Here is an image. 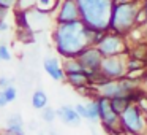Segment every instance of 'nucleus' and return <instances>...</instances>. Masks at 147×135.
Here are the masks:
<instances>
[{
	"instance_id": "7c9ffc66",
	"label": "nucleus",
	"mask_w": 147,
	"mask_h": 135,
	"mask_svg": "<svg viewBox=\"0 0 147 135\" xmlns=\"http://www.w3.org/2000/svg\"><path fill=\"white\" fill-rule=\"evenodd\" d=\"M146 119H147V111H146Z\"/></svg>"
},
{
	"instance_id": "f257e3e1",
	"label": "nucleus",
	"mask_w": 147,
	"mask_h": 135,
	"mask_svg": "<svg viewBox=\"0 0 147 135\" xmlns=\"http://www.w3.org/2000/svg\"><path fill=\"white\" fill-rule=\"evenodd\" d=\"M54 43L55 49L65 59L78 57L81 51L90 46L87 26L82 19L71 21V22H59L54 32Z\"/></svg>"
},
{
	"instance_id": "5701e85b",
	"label": "nucleus",
	"mask_w": 147,
	"mask_h": 135,
	"mask_svg": "<svg viewBox=\"0 0 147 135\" xmlns=\"http://www.w3.org/2000/svg\"><path fill=\"white\" fill-rule=\"evenodd\" d=\"M11 84V80L7 76H0V89H5V87H8Z\"/></svg>"
},
{
	"instance_id": "9b49d317",
	"label": "nucleus",
	"mask_w": 147,
	"mask_h": 135,
	"mask_svg": "<svg viewBox=\"0 0 147 135\" xmlns=\"http://www.w3.org/2000/svg\"><path fill=\"white\" fill-rule=\"evenodd\" d=\"M67 80L76 89H86V87L92 86L89 76L86 75V72H73V73H67Z\"/></svg>"
},
{
	"instance_id": "f03ea898",
	"label": "nucleus",
	"mask_w": 147,
	"mask_h": 135,
	"mask_svg": "<svg viewBox=\"0 0 147 135\" xmlns=\"http://www.w3.org/2000/svg\"><path fill=\"white\" fill-rule=\"evenodd\" d=\"M79 5L81 19L87 27L108 32L114 10V0H76Z\"/></svg>"
},
{
	"instance_id": "9d476101",
	"label": "nucleus",
	"mask_w": 147,
	"mask_h": 135,
	"mask_svg": "<svg viewBox=\"0 0 147 135\" xmlns=\"http://www.w3.org/2000/svg\"><path fill=\"white\" fill-rule=\"evenodd\" d=\"M57 118L68 125H76L81 121V116L78 115L76 108L70 105H62L60 108H57Z\"/></svg>"
},
{
	"instance_id": "0eeeda50",
	"label": "nucleus",
	"mask_w": 147,
	"mask_h": 135,
	"mask_svg": "<svg viewBox=\"0 0 147 135\" xmlns=\"http://www.w3.org/2000/svg\"><path fill=\"white\" fill-rule=\"evenodd\" d=\"M78 59H79L81 64L84 65V68L100 72L101 70V64H103L105 56L100 52V49L96 48L95 45H90V46H87L84 51H81V54L78 56Z\"/></svg>"
},
{
	"instance_id": "393cba45",
	"label": "nucleus",
	"mask_w": 147,
	"mask_h": 135,
	"mask_svg": "<svg viewBox=\"0 0 147 135\" xmlns=\"http://www.w3.org/2000/svg\"><path fill=\"white\" fill-rule=\"evenodd\" d=\"M8 103V100H7V97H5V94H3V91L0 89V108H3L5 105Z\"/></svg>"
},
{
	"instance_id": "6ab92c4d",
	"label": "nucleus",
	"mask_w": 147,
	"mask_h": 135,
	"mask_svg": "<svg viewBox=\"0 0 147 135\" xmlns=\"http://www.w3.org/2000/svg\"><path fill=\"white\" fill-rule=\"evenodd\" d=\"M7 124H14V125H24V121H22V118H21V115H11L10 118H8V121H7Z\"/></svg>"
},
{
	"instance_id": "c85d7f7f",
	"label": "nucleus",
	"mask_w": 147,
	"mask_h": 135,
	"mask_svg": "<svg viewBox=\"0 0 147 135\" xmlns=\"http://www.w3.org/2000/svg\"><path fill=\"white\" fill-rule=\"evenodd\" d=\"M144 10H146V13H147V0H146V3H144Z\"/></svg>"
},
{
	"instance_id": "423d86ee",
	"label": "nucleus",
	"mask_w": 147,
	"mask_h": 135,
	"mask_svg": "<svg viewBox=\"0 0 147 135\" xmlns=\"http://www.w3.org/2000/svg\"><path fill=\"white\" fill-rule=\"evenodd\" d=\"M101 75L108 80H120L128 73L127 68V61L123 59V54L120 56H111L105 57L101 64Z\"/></svg>"
},
{
	"instance_id": "4468645a",
	"label": "nucleus",
	"mask_w": 147,
	"mask_h": 135,
	"mask_svg": "<svg viewBox=\"0 0 147 135\" xmlns=\"http://www.w3.org/2000/svg\"><path fill=\"white\" fill-rule=\"evenodd\" d=\"M63 70L65 73H73V72H84V65L81 64V61L78 57H70V59H65V64H63Z\"/></svg>"
},
{
	"instance_id": "aec40b11",
	"label": "nucleus",
	"mask_w": 147,
	"mask_h": 135,
	"mask_svg": "<svg viewBox=\"0 0 147 135\" xmlns=\"http://www.w3.org/2000/svg\"><path fill=\"white\" fill-rule=\"evenodd\" d=\"M0 59H2V61H10V59H11V54H10L8 46L0 45Z\"/></svg>"
},
{
	"instance_id": "ddd939ff",
	"label": "nucleus",
	"mask_w": 147,
	"mask_h": 135,
	"mask_svg": "<svg viewBox=\"0 0 147 135\" xmlns=\"http://www.w3.org/2000/svg\"><path fill=\"white\" fill-rule=\"evenodd\" d=\"M130 103H131V100H130V97H128V94L111 99V105H112V108H114L115 111L119 113V115H120V113L123 111V110L127 108V106L130 105Z\"/></svg>"
},
{
	"instance_id": "2eb2a0df",
	"label": "nucleus",
	"mask_w": 147,
	"mask_h": 135,
	"mask_svg": "<svg viewBox=\"0 0 147 135\" xmlns=\"http://www.w3.org/2000/svg\"><path fill=\"white\" fill-rule=\"evenodd\" d=\"M87 105V119L89 121H98L100 119V105H98V100H90Z\"/></svg>"
},
{
	"instance_id": "f8f14e48",
	"label": "nucleus",
	"mask_w": 147,
	"mask_h": 135,
	"mask_svg": "<svg viewBox=\"0 0 147 135\" xmlns=\"http://www.w3.org/2000/svg\"><path fill=\"white\" fill-rule=\"evenodd\" d=\"M32 106L35 110H43V108L48 106V95H46L45 91L38 89V91L33 92V95H32Z\"/></svg>"
},
{
	"instance_id": "1a4fd4ad",
	"label": "nucleus",
	"mask_w": 147,
	"mask_h": 135,
	"mask_svg": "<svg viewBox=\"0 0 147 135\" xmlns=\"http://www.w3.org/2000/svg\"><path fill=\"white\" fill-rule=\"evenodd\" d=\"M43 67H45L46 73H48L49 76L52 78V80H55V81H63L65 78H67V73H65L63 67L59 64L57 59L48 57V59L45 61V64H43Z\"/></svg>"
},
{
	"instance_id": "bb28decb",
	"label": "nucleus",
	"mask_w": 147,
	"mask_h": 135,
	"mask_svg": "<svg viewBox=\"0 0 147 135\" xmlns=\"http://www.w3.org/2000/svg\"><path fill=\"white\" fill-rule=\"evenodd\" d=\"M5 16H7V8H3V7H0V22L5 19Z\"/></svg>"
},
{
	"instance_id": "a211bd4d",
	"label": "nucleus",
	"mask_w": 147,
	"mask_h": 135,
	"mask_svg": "<svg viewBox=\"0 0 147 135\" xmlns=\"http://www.w3.org/2000/svg\"><path fill=\"white\" fill-rule=\"evenodd\" d=\"M3 91V94H5V97H7V100H8V103L10 102H13L14 99H16V95H18V92H16V87L14 86H8V87H5V89H2Z\"/></svg>"
},
{
	"instance_id": "c756f323",
	"label": "nucleus",
	"mask_w": 147,
	"mask_h": 135,
	"mask_svg": "<svg viewBox=\"0 0 147 135\" xmlns=\"http://www.w3.org/2000/svg\"><path fill=\"white\" fill-rule=\"evenodd\" d=\"M51 135H57V134H54V132H52V134H51Z\"/></svg>"
},
{
	"instance_id": "39448f33",
	"label": "nucleus",
	"mask_w": 147,
	"mask_h": 135,
	"mask_svg": "<svg viewBox=\"0 0 147 135\" xmlns=\"http://www.w3.org/2000/svg\"><path fill=\"white\" fill-rule=\"evenodd\" d=\"M96 48L100 49L105 57H111V56H120L127 52V45H125L122 35L112 32V33H105L103 38L96 43Z\"/></svg>"
},
{
	"instance_id": "f3484780",
	"label": "nucleus",
	"mask_w": 147,
	"mask_h": 135,
	"mask_svg": "<svg viewBox=\"0 0 147 135\" xmlns=\"http://www.w3.org/2000/svg\"><path fill=\"white\" fill-rule=\"evenodd\" d=\"M3 135H24V125L7 124V129L3 130Z\"/></svg>"
},
{
	"instance_id": "a878e982",
	"label": "nucleus",
	"mask_w": 147,
	"mask_h": 135,
	"mask_svg": "<svg viewBox=\"0 0 147 135\" xmlns=\"http://www.w3.org/2000/svg\"><path fill=\"white\" fill-rule=\"evenodd\" d=\"M8 29H10V26H8L5 21H2V22H0V32H7Z\"/></svg>"
},
{
	"instance_id": "cd10ccee",
	"label": "nucleus",
	"mask_w": 147,
	"mask_h": 135,
	"mask_svg": "<svg viewBox=\"0 0 147 135\" xmlns=\"http://www.w3.org/2000/svg\"><path fill=\"white\" fill-rule=\"evenodd\" d=\"M117 3H125V2H128V0H115Z\"/></svg>"
},
{
	"instance_id": "7ed1b4c3",
	"label": "nucleus",
	"mask_w": 147,
	"mask_h": 135,
	"mask_svg": "<svg viewBox=\"0 0 147 135\" xmlns=\"http://www.w3.org/2000/svg\"><path fill=\"white\" fill-rule=\"evenodd\" d=\"M138 14H139V10H138L136 3H130V2H125V3H115L114 10H112L109 30L119 33V35L127 33L128 30L136 24Z\"/></svg>"
},
{
	"instance_id": "20e7f679",
	"label": "nucleus",
	"mask_w": 147,
	"mask_h": 135,
	"mask_svg": "<svg viewBox=\"0 0 147 135\" xmlns=\"http://www.w3.org/2000/svg\"><path fill=\"white\" fill-rule=\"evenodd\" d=\"M120 127L125 135H147V119L139 103H130L120 113Z\"/></svg>"
},
{
	"instance_id": "b1692460",
	"label": "nucleus",
	"mask_w": 147,
	"mask_h": 135,
	"mask_svg": "<svg viewBox=\"0 0 147 135\" xmlns=\"http://www.w3.org/2000/svg\"><path fill=\"white\" fill-rule=\"evenodd\" d=\"M14 5V0H0V7H3V8H10Z\"/></svg>"
},
{
	"instance_id": "412c9836",
	"label": "nucleus",
	"mask_w": 147,
	"mask_h": 135,
	"mask_svg": "<svg viewBox=\"0 0 147 135\" xmlns=\"http://www.w3.org/2000/svg\"><path fill=\"white\" fill-rule=\"evenodd\" d=\"M38 3H40V8H41L43 11L52 10V8H54V5H55L52 0H38Z\"/></svg>"
},
{
	"instance_id": "6e6552de",
	"label": "nucleus",
	"mask_w": 147,
	"mask_h": 135,
	"mask_svg": "<svg viewBox=\"0 0 147 135\" xmlns=\"http://www.w3.org/2000/svg\"><path fill=\"white\" fill-rule=\"evenodd\" d=\"M57 19H59V22H71V21L81 19L79 5H78L76 0H65Z\"/></svg>"
},
{
	"instance_id": "4be33fe9",
	"label": "nucleus",
	"mask_w": 147,
	"mask_h": 135,
	"mask_svg": "<svg viewBox=\"0 0 147 135\" xmlns=\"http://www.w3.org/2000/svg\"><path fill=\"white\" fill-rule=\"evenodd\" d=\"M74 108H76L78 115H79L81 118L87 119V105H84V103H78V105H74Z\"/></svg>"
},
{
	"instance_id": "dca6fc26",
	"label": "nucleus",
	"mask_w": 147,
	"mask_h": 135,
	"mask_svg": "<svg viewBox=\"0 0 147 135\" xmlns=\"http://www.w3.org/2000/svg\"><path fill=\"white\" fill-rule=\"evenodd\" d=\"M41 118L45 122H52L57 118V110L51 108V106H46V108L41 110Z\"/></svg>"
},
{
	"instance_id": "2f4dec72",
	"label": "nucleus",
	"mask_w": 147,
	"mask_h": 135,
	"mask_svg": "<svg viewBox=\"0 0 147 135\" xmlns=\"http://www.w3.org/2000/svg\"><path fill=\"white\" fill-rule=\"evenodd\" d=\"M0 61H2V59H0Z\"/></svg>"
}]
</instances>
